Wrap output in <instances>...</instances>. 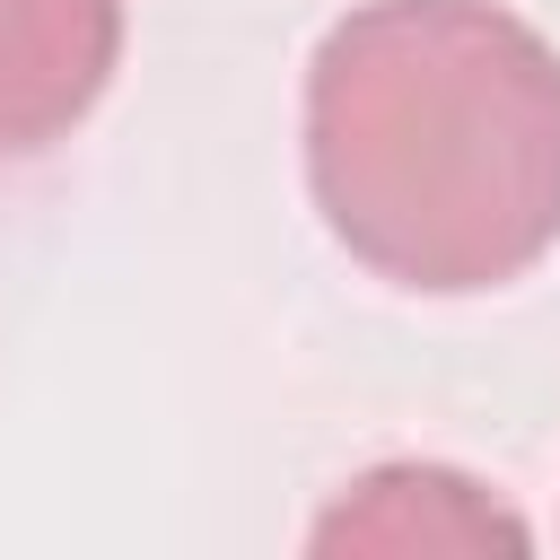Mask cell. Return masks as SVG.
<instances>
[{
    "mask_svg": "<svg viewBox=\"0 0 560 560\" xmlns=\"http://www.w3.org/2000/svg\"><path fill=\"white\" fill-rule=\"evenodd\" d=\"M306 192L350 262L481 298L560 245V52L499 0H359L306 61Z\"/></svg>",
    "mask_w": 560,
    "mask_h": 560,
    "instance_id": "1",
    "label": "cell"
},
{
    "mask_svg": "<svg viewBox=\"0 0 560 560\" xmlns=\"http://www.w3.org/2000/svg\"><path fill=\"white\" fill-rule=\"evenodd\" d=\"M306 551L324 560H490V551H534L525 516L508 499H490V481L455 472V464H376L359 481L332 490V508L315 516Z\"/></svg>",
    "mask_w": 560,
    "mask_h": 560,
    "instance_id": "2",
    "label": "cell"
},
{
    "mask_svg": "<svg viewBox=\"0 0 560 560\" xmlns=\"http://www.w3.org/2000/svg\"><path fill=\"white\" fill-rule=\"evenodd\" d=\"M122 70V0H0V166L61 149Z\"/></svg>",
    "mask_w": 560,
    "mask_h": 560,
    "instance_id": "3",
    "label": "cell"
}]
</instances>
